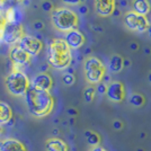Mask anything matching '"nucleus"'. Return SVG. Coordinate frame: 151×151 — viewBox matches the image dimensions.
Returning a JSON list of instances; mask_svg holds the SVG:
<instances>
[{"label": "nucleus", "instance_id": "32", "mask_svg": "<svg viewBox=\"0 0 151 151\" xmlns=\"http://www.w3.org/2000/svg\"><path fill=\"white\" fill-rule=\"evenodd\" d=\"M112 16H113V17H115V18L120 17V16H121V10L119 9V8H115V9H114V12H113V14H112Z\"/></svg>", "mask_w": 151, "mask_h": 151}, {"label": "nucleus", "instance_id": "2", "mask_svg": "<svg viewBox=\"0 0 151 151\" xmlns=\"http://www.w3.org/2000/svg\"><path fill=\"white\" fill-rule=\"evenodd\" d=\"M47 62L57 70H65L72 61L71 50L63 38H53L47 49Z\"/></svg>", "mask_w": 151, "mask_h": 151}, {"label": "nucleus", "instance_id": "5", "mask_svg": "<svg viewBox=\"0 0 151 151\" xmlns=\"http://www.w3.org/2000/svg\"><path fill=\"white\" fill-rule=\"evenodd\" d=\"M83 73L86 81L93 86L103 81V78L106 73V68L98 58L88 57L83 62Z\"/></svg>", "mask_w": 151, "mask_h": 151}, {"label": "nucleus", "instance_id": "31", "mask_svg": "<svg viewBox=\"0 0 151 151\" xmlns=\"http://www.w3.org/2000/svg\"><path fill=\"white\" fill-rule=\"evenodd\" d=\"M89 151H107V150L104 147H101V145H96V147H93Z\"/></svg>", "mask_w": 151, "mask_h": 151}, {"label": "nucleus", "instance_id": "23", "mask_svg": "<svg viewBox=\"0 0 151 151\" xmlns=\"http://www.w3.org/2000/svg\"><path fill=\"white\" fill-rule=\"evenodd\" d=\"M62 81L65 86H72L76 81L75 75H70V73H64L62 76Z\"/></svg>", "mask_w": 151, "mask_h": 151}, {"label": "nucleus", "instance_id": "1", "mask_svg": "<svg viewBox=\"0 0 151 151\" xmlns=\"http://www.w3.org/2000/svg\"><path fill=\"white\" fill-rule=\"evenodd\" d=\"M24 97L29 114L36 119L45 117L53 111L54 98L52 97L50 91L38 90L29 87Z\"/></svg>", "mask_w": 151, "mask_h": 151}, {"label": "nucleus", "instance_id": "42", "mask_svg": "<svg viewBox=\"0 0 151 151\" xmlns=\"http://www.w3.org/2000/svg\"><path fill=\"white\" fill-rule=\"evenodd\" d=\"M2 131H4V129H2V126L0 125V134H1V133H2Z\"/></svg>", "mask_w": 151, "mask_h": 151}, {"label": "nucleus", "instance_id": "24", "mask_svg": "<svg viewBox=\"0 0 151 151\" xmlns=\"http://www.w3.org/2000/svg\"><path fill=\"white\" fill-rule=\"evenodd\" d=\"M106 89H107V83H104L103 81L97 83L96 87H95L96 94H98L99 96H103V95L106 94Z\"/></svg>", "mask_w": 151, "mask_h": 151}, {"label": "nucleus", "instance_id": "8", "mask_svg": "<svg viewBox=\"0 0 151 151\" xmlns=\"http://www.w3.org/2000/svg\"><path fill=\"white\" fill-rule=\"evenodd\" d=\"M17 46H19L24 52H26L31 58H34L38 55L40 52L42 51L43 43L41 42V40H38L33 35L24 34L17 43Z\"/></svg>", "mask_w": 151, "mask_h": 151}, {"label": "nucleus", "instance_id": "15", "mask_svg": "<svg viewBox=\"0 0 151 151\" xmlns=\"http://www.w3.org/2000/svg\"><path fill=\"white\" fill-rule=\"evenodd\" d=\"M0 151H27V148L18 139L7 138L0 141Z\"/></svg>", "mask_w": 151, "mask_h": 151}, {"label": "nucleus", "instance_id": "19", "mask_svg": "<svg viewBox=\"0 0 151 151\" xmlns=\"http://www.w3.org/2000/svg\"><path fill=\"white\" fill-rule=\"evenodd\" d=\"M123 59L120 54H113L108 60V68L112 73H119L123 70Z\"/></svg>", "mask_w": 151, "mask_h": 151}, {"label": "nucleus", "instance_id": "14", "mask_svg": "<svg viewBox=\"0 0 151 151\" xmlns=\"http://www.w3.org/2000/svg\"><path fill=\"white\" fill-rule=\"evenodd\" d=\"M4 17H5V20H6L7 24L22 25V22H23V18H24V14H23V10L20 9V7L18 5H16V6L10 7L5 13Z\"/></svg>", "mask_w": 151, "mask_h": 151}, {"label": "nucleus", "instance_id": "40", "mask_svg": "<svg viewBox=\"0 0 151 151\" xmlns=\"http://www.w3.org/2000/svg\"><path fill=\"white\" fill-rule=\"evenodd\" d=\"M90 52H91V50H90V47H87V49L85 50V53H86V54H88V53H90Z\"/></svg>", "mask_w": 151, "mask_h": 151}, {"label": "nucleus", "instance_id": "21", "mask_svg": "<svg viewBox=\"0 0 151 151\" xmlns=\"http://www.w3.org/2000/svg\"><path fill=\"white\" fill-rule=\"evenodd\" d=\"M85 137L87 139L88 143L91 147H96V145H99V142H101V138L97 133L91 132V131H86L85 132Z\"/></svg>", "mask_w": 151, "mask_h": 151}, {"label": "nucleus", "instance_id": "28", "mask_svg": "<svg viewBox=\"0 0 151 151\" xmlns=\"http://www.w3.org/2000/svg\"><path fill=\"white\" fill-rule=\"evenodd\" d=\"M85 0H62V2L67 4V5H72V6H79L83 4Z\"/></svg>", "mask_w": 151, "mask_h": 151}, {"label": "nucleus", "instance_id": "34", "mask_svg": "<svg viewBox=\"0 0 151 151\" xmlns=\"http://www.w3.org/2000/svg\"><path fill=\"white\" fill-rule=\"evenodd\" d=\"M131 65V60L129 59H123V68H127Z\"/></svg>", "mask_w": 151, "mask_h": 151}, {"label": "nucleus", "instance_id": "12", "mask_svg": "<svg viewBox=\"0 0 151 151\" xmlns=\"http://www.w3.org/2000/svg\"><path fill=\"white\" fill-rule=\"evenodd\" d=\"M29 85L32 88L38 89V90H44V91H50L53 85V80L50 75L46 72H41L33 77V79L29 80Z\"/></svg>", "mask_w": 151, "mask_h": 151}, {"label": "nucleus", "instance_id": "3", "mask_svg": "<svg viewBox=\"0 0 151 151\" xmlns=\"http://www.w3.org/2000/svg\"><path fill=\"white\" fill-rule=\"evenodd\" d=\"M51 20L53 26L60 32H69L77 29L78 16L76 12L65 7L54 8L51 12Z\"/></svg>", "mask_w": 151, "mask_h": 151}, {"label": "nucleus", "instance_id": "43", "mask_svg": "<svg viewBox=\"0 0 151 151\" xmlns=\"http://www.w3.org/2000/svg\"><path fill=\"white\" fill-rule=\"evenodd\" d=\"M138 151H143L142 149H138Z\"/></svg>", "mask_w": 151, "mask_h": 151}, {"label": "nucleus", "instance_id": "41", "mask_svg": "<svg viewBox=\"0 0 151 151\" xmlns=\"http://www.w3.org/2000/svg\"><path fill=\"white\" fill-rule=\"evenodd\" d=\"M148 81L151 83V71L149 72V75H148Z\"/></svg>", "mask_w": 151, "mask_h": 151}, {"label": "nucleus", "instance_id": "17", "mask_svg": "<svg viewBox=\"0 0 151 151\" xmlns=\"http://www.w3.org/2000/svg\"><path fill=\"white\" fill-rule=\"evenodd\" d=\"M13 119V109L6 101H0V125H6Z\"/></svg>", "mask_w": 151, "mask_h": 151}, {"label": "nucleus", "instance_id": "16", "mask_svg": "<svg viewBox=\"0 0 151 151\" xmlns=\"http://www.w3.org/2000/svg\"><path fill=\"white\" fill-rule=\"evenodd\" d=\"M46 151H69L67 142L60 138H50L45 142Z\"/></svg>", "mask_w": 151, "mask_h": 151}, {"label": "nucleus", "instance_id": "22", "mask_svg": "<svg viewBox=\"0 0 151 151\" xmlns=\"http://www.w3.org/2000/svg\"><path fill=\"white\" fill-rule=\"evenodd\" d=\"M95 95H96L95 87L90 85V86H88L87 88H85V90H83V99H85L86 103H91V101H94Z\"/></svg>", "mask_w": 151, "mask_h": 151}, {"label": "nucleus", "instance_id": "20", "mask_svg": "<svg viewBox=\"0 0 151 151\" xmlns=\"http://www.w3.org/2000/svg\"><path fill=\"white\" fill-rule=\"evenodd\" d=\"M145 97L141 94H132L130 96V99H129V103L132 105L133 107H141L145 105Z\"/></svg>", "mask_w": 151, "mask_h": 151}, {"label": "nucleus", "instance_id": "10", "mask_svg": "<svg viewBox=\"0 0 151 151\" xmlns=\"http://www.w3.org/2000/svg\"><path fill=\"white\" fill-rule=\"evenodd\" d=\"M107 98L113 103H121L125 98V89L123 83L120 81H111L107 83Z\"/></svg>", "mask_w": 151, "mask_h": 151}, {"label": "nucleus", "instance_id": "11", "mask_svg": "<svg viewBox=\"0 0 151 151\" xmlns=\"http://www.w3.org/2000/svg\"><path fill=\"white\" fill-rule=\"evenodd\" d=\"M64 42L69 46L70 50H79L85 44V36L80 31L72 29L65 33Z\"/></svg>", "mask_w": 151, "mask_h": 151}, {"label": "nucleus", "instance_id": "9", "mask_svg": "<svg viewBox=\"0 0 151 151\" xmlns=\"http://www.w3.org/2000/svg\"><path fill=\"white\" fill-rule=\"evenodd\" d=\"M9 58L14 65L13 70H18V71H23V72H25L24 68L29 65L32 59L26 52H24L17 45L12 46V49L9 50Z\"/></svg>", "mask_w": 151, "mask_h": 151}, {"label": "nucleus", "instance_id": "38", "mask_svg": "<svg viewBox=\"0 0 151 151\" xmlns=\"http://www.w3.org/2000/svg\"><path fill=\"white\" fill-rule=\"evenodd\" d=\"M147 32H148V35H149V37L151 38V25L149 26V28H148V31H147Z\"/></svg>", "mask_w": 151, "mask_h": 151}, {"label": "nucleus", "instance_id": "39", "mask_svg": "<svg viewBox=\"0 0 151 151\" xmlns=\"http://www.w3.org/2000/svg\"><path fill=\"white\" fill-rule=\"evenodd\" d=\"M46 69H47V65H46V64H45V65H42V72H45Z\"/></svg>", "mask_w": 151, "mask_h": 151}, {"label": "nucleus", "instance_id": "25", "mask_svg": "<svg viewBox=\"0 0 151 151\" xmlns=\"http://www.w3.org/2000/svg\"><path fill=\"white\" fill-rule=\"evenodd\" d=\"M41 7H42V9L44 10L45 13H51V12L54 9V8H53V4H52L51 1H46V0H44V1L42 2Z\"/></svg>", "mask_w": 151, "mask_h": 151}, {"label": "nucleus", "instance_id": "29", "mask_svg": "<svg viewBox=\"0 0 151 151\" xmlns=\"http://www.w3.org/2000/svg\"><path fill=\"white\" fill-rule=\"evenodd\" d=\"M112 125H113V127L115 129V130H116V131H120V130H122V127H123V124H122V121H120V120H115V121H113Z\"/></svg>", "mask_w": 151, "mask_h": 151}, {"label": "nucleus", "instance_id": "4", "mask_svg": "<svg viewBox=\"0 0 151 151\" xmlns=\"http://www.w3.org/2000/svg\"><path fill=\"white\" fill-rule=\"evenodd\" d=\"M6 89L9 94L14 97H23L25 96L27 90L29 89V78L25 72L18 70H12L7 75L5 79Z\"/></svg>", "mask_w": 151, "mask_h": 151}, {"label": "nucleus", "instance_id": "37", "mask_svg": "<svg viewBox=\"0 0 151 151\" xmlns=\"http://www.w3.org/2000/svg\"><path fill=\"white\" fill-rule=\"evenodd\" d=\"M93 28H94V29H96L97 32H103V31H104V29H103L101 27H96V26H94Z\"/></svg>", "mask_w": 151, "mask_h": 151}, {"label": "nucleus", "instance_id": "44", "mask_svg": "<svg viewBox=\"0 0 151 151\" xmlns=\"http://www.w3.org/2000/svg\"><path fill=\"white\" fill-rule=\"evenodd\" d=\"M150 55H151V54H150Z\"/></svg>", "mask_w": 151, "mask_h": 151}, {"label": "nucleus", "instance_id": "30", "mask_svg": "<svg viewBox=\"0 0 151 151\" xmlns=\"http://www.w3.org/2000/svg\"><path fill=\"white\" fill-rule=\"evenodd\" d=\"M129 47H130V50L133 51V52H135V51L139 50V44L138 43H135V42H131L130 45H129Z\"/></svg>", "mask_w": 151, "mask_h": 151}, {"label": "nucleus", "instance_id": "33", "mask_svg": "<svg viewBox=\"0 0 151 151\" xmlns=\"http://www.w3.org/2000/svg\"><path fill=\"white\" fill-rule=\"evenodd\" d=\"M119 5L121 6V8H125L129 5V1L127 0H119Z\"/></svg>", "mask_w": 151, "mask_h": 151}, {"label": "nucleus", "instance_id": "6", "mask_svg": "<svg viewBox=\"0 0 151 151\" xmlns=\"http://www.w3.org/2000/svg\"><path fill=\"white\" fill-rule=\"evenodd\" d=\"M124 25L130 31L143 33V32L148 31L150 24L145 16L139 15V14L130 10L124 15Z\"/></svg>", "mask_w": 151, "mask_h": 151}, {"label": "nucleus", "instance_id": "26", "mask_svg": "<svg viewBox=\"0 0 151 151\" xmlns=\"http://www.w3.org/2000/svg\"><path fill=\"white\" fill-rule=\"evenodd\" d=\"M89 12V8L87 5H85V4H81V5H79L78 6V13L81 14V15H87Z\"/></svg>", "mask_w": 151, "mask_h": 151}, {"label": "nucleus", "instance_id": "27", "mask_svg": "<svg viewBox=\"0 0 151 151\" xmlns=\"http://www.w3.org/2000/svg\"><path fill=\"white\" fill-rule=\"evenodd\" d=\"M33 28H34V31H36V32L42 31V29L44 28V24H43V22H41V20H36V22H34V24H33Z\"/></svg>", "mask_w": 151, "mask_h": 151}, {"label": "nucleus", "instance_id": "35", "mask_svg": "<svg viewBox=\"0 0 151 151\" xmlns=\"http://www.w3.org/2000/svg\"><path fill=\"white\" fill-rule=\"evenodd\" d=\"M68 113H69L70 115H77V111H76L75 108H69V109H68Z\"/></svg>", "mask_w": 151, "mask_h": 151}, {"label": "nucleus", "instance_id": "18", "mask_svg": "<svg viewBox=\"0 0 151 151\" xmlns=\"http://www.w3.org/2000/svg\"><path fill=\"white\" fill-rule=\"evenodd\" d=\"M132 12L147 16L151 12L150 2L148 0H132Z\"/></svg>", "mask_w": 151, "mask_h": 151}, {"label": "nucleus", "instance_id": "13", "mask_svg": "<svg viewBox=\"0 0 151 151\" xmlns=\"http://www.w3.org/2000/svg\"><path fill=\"white\" fill-rule=\"evenodd\" d=\"M116 8L115 0H95V12L101 17H108Z\"/></svg>", "mask_w": 151, "mask_h": 151}, {"label": "nucleus", "instance_id": "36", "mask_svg": "<svg viewBox=\"0 0 151 151\" xmlns=\"http://www.w3.org/2000/svg\"><path fill=\"white\" fill-rule=\"evenodd\" d=\"M145 54H147V55H150V54H151V49H150V47H145Z\"/></svg>", "mask_w": 151, "mask_h": 151}, {"label": "nucleus", "instance_id": "7", "mask_svg": "<svg viewBox=\"0 0 151 151\" xmlns=\"http://www.w3.org/2000/svg\"><path fill=\"white\" fill-rule=\"evenodd\" d=\"M0 34H1L4 44L8 46H14V45H17L19 40L25 33L23 31L22 25H10L6 23L4 28L0 31Z\"/></svg>", "mask_w": 151, "mask_h": 151}]
</instances>
